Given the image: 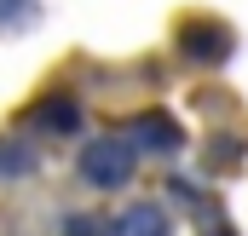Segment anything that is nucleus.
<instances>
[{
    "label": "nucleus",
    "mask_w": 248,
    "mask_h": 236,
    "mask_svg": "<svg viewBox=\"0 0 248 236\" xmlns=\"http://www.w3.org/2000/svg\"><path fill=\"white\" fill-rule=\"evenodd\" d=\"M133 162H139L133 144H122V138H93L81 150V178L93 190H122L127 178H133Z\"/></svg>",
    "instance_id": "f257e3e1"
},
{
    "label": "nucleus",
    "mask_w": 248,
    "mask_h": 236,
    "mask_svg": "<svg viewBox=\"0 0 248 236\" xmlns=\"http://www.w3.org/2000/svg\"><path fill=\"white\" fill-rule=\"evenodd\" d=\"M179 52H185V63H225L231 58V29L214 23V17H190L179 29Z\"/></svg>",
    "instance_id": "f03ea898"
},
{
    "label": "nucleus",
    "mask_w": 248,
    "mask_h": 236,
    "mask_svg": "<svg viewBox=\"0 0 248 236\" xmlns=\"http://www.w3.org/2000/svg\"><path fill=\"white\" fill-rule=\"evenodd\" d=\"M127 144H133L139 156H150V150L168 156V150H179V127H173L168 116H139V121H133V133H127Z\"/></svg>",
    "instance_id": "7ed1b4c3"
},
{
    "label": "nucleus",
    "mask_w": 248,
    "mask_h": 236,
    "mask_svg": "<svg viewBox=\"0 0 248 236\" xmlns=\"http://www.w3.org/2000/svg\"><path fill=\"white\" fill-rule=\"evenodd\" d=\"M116 236H173V225L156 202H133L122 213V225H116Z\"/></svg>",
    "instance_id": "20e7f679"
},
{
    "label": "nucleus",
    "mask_w": 248,
    "mask_h": 236,
    "mask_svg": "<svg viewBox=\"0 0 248 236\" xmlns=\"http://www.w3.org/2000/svg\"><path fill=\"white\" fill-rule=\"evenodd\" d=\"M35 127H46V133H75V127H81V104H75V98H41Z\"/></svg>",
    "instance_id": "39448f33"
},
{
    "label": "nucleus",
    "mask_w": 248,
    "mask_h": 236,
    "mask_svg": "<svg viewBox=\"0 0 248 236\" xmlns=\"http://www.w3.org/2000/svg\"><path fill=\"white\" fill-rule=\"evenodd\" d=\"M35 0H0V29H29Z\"/></svg>",
    "instance_id": "423d86ee"
},
{
    "label": "nucleus",
    "mask_w": 248,
    "mask_h": 236,
    "mask_svg": "<svg viewBox=\"0 0 248 236\" xmlns=\"http://www.w3.org/2000/svg\"><path fill=\"white\" fill-rule=\"evenodd\" d=\"M29 167H35V156L23 144H6L0 150V178H17V173H29Z\"/></svg>",
    "instance_id": "0eeeda50"
},
{
    "label": "nucleus",
    "mask_w": 248,
    "mask_h": 236,
    "mask_svg": "<svg viewBox=\"0 0 248 236\" xmlns=\"http://www.w3.org/2000/svg\"><path fill=\"white\" fill-rule=\"evenodd\" d=\"M63 236H110V231H104V225H98L93 213H75V219L63 225Z\"/></svg>",
    "instance_id": "6e6552de"
},
{
    "label": "nucleus",
    "mask_w": 248,
    "mask_h": 236,
    "mask_svg": "<svg viewBox=\"0 0 248 236\" xmlns=\"http://www.w3.org/2000/svg\"><path fill=\"white\" fill-rule=\"evenodd\" d=\"M208 236H231V231H219V225H214V213H208Z\"/></svg>",
    "instance_id": "1a4fd4ad"
}]
</instances>
